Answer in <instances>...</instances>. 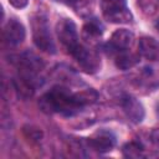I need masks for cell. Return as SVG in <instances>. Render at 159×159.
I'll list each match as a JSON object with an SVG mask.
<instances>
[{
  "label": "cell",
  "mask_w": 159,
  "mask_h": 159,
  "mask_svg": "<svg viewBox=\"0 0 159 159\" xmlns=\"http://www.w3.org/2000/svg\"><path fill=\"white\" fill-rule=\"evenodd\" d=\"M150 140L153 144H155L157 147H159V127L154 128L150 132Z\"/></svg>",
  "instance_id": "ffe728a7"
},
{
  "label": "cell",
  "mask_w": 159,
  "mask_h": 159,
  "mask_svg": "<svg viewBox=\"0 0 159 159\" xmlns=\"http://www.w3.org/2000/svg\"><path fill=\"white\" fill-rule=\"evenodd\" d=\"M39 107L43 113H61L63 116H72L80 109L72 99V92L60 86L42 94L39 99Z\"/></svg>",
  "instance_id": "6da1fadb"
},
{
  "label": "cell",
  "mask_w": 159,
  "mask_h": 159,
  "mask_svg": "<svg viewBox=\"0 0 159 159\" xmlns=\"http://www.w3.org/2000/svg\"><path fill=\"white\" fill-rule=\"evenodd\" d=\"M7 1L15 9H24L29 4V0H7Z\"/></svg>",
  "instance_id": "d6986e66"
},
{
  "label": "cell",
  "mask_w": 159,
  "mask_h": 159,
  "mask_svg": "<svg viewBox=\"0 0 159 159\" xmlns=\"http://www.w3.org/2000/svg\"><path fill=\"white\" fill-rule=\"evenodd\" d=\"M133 41L134 35L132 31H129L128 29H118L112 34L109 39V46L119 51H125L132 46Z\"/></svg>",
  "instance_id": "7c38bea8"
},
{
  "label": "cell",
  "mask_w": 159,
  "mask_h": 159,
  "mask_svg": "<svg viewBox=\"0 0 159 159\" xmlns=\"http://www.w3.org/2000/svg\"><path fill=\"white\" fill-rule=\"evenodd\" d=\"M142 82L149 87L159 86V65L145 66L142 71Z\"/></svg>",
  "instance_id": "2e32d148"
},
{
  "label": "cell",
  "mask_w": 159,
  "mask_h": 159,
  "mask_svg": "<svg viewBox=\"0 0 159 159\" xmlns=\"http://www.w3.org/2000/svg\"><path fill=\"white\" fill-rule=\"evenodd\" d=\"M22 133H24L25 138L31 140V142H40L43 137L42 130L39 127H35V125H31V124L24 125L22 127Z\"/></svg>",
  "instance_id": "ac0fdd59"
},
{
  "label": "cell",
  "mask_w": 159,
  "mask_h": 159,
  "mask_svg": "<svg viewBox=\"0 0 159 159\" xmlns=\"http://www.w3.org/2000/svg\"><path fill=\"white\" fill-rule=\"evenodd\" d=\"M31 27H32V40L34 43L36 45L37 48H40L43 52L47 53H55L56 52V46L52 40L51 32H50V26L45 16H35L31 21Z\"/></svg>",
  "instance_id": "7a4b0ae2"
},
{
  "label": "cell",
  "mask_w": 159,
  "mask_h": 159,
  "mask_svg": "<svg viewBox=\"0 0 159 159\" xmlns=\"http://www.w3.org/2000/svg\"><path fill=\"white\" fill-rule=\"evenodd\" d=\"M120 106H122L125 116L133 123H140L144 119V116H145L144 107L137 98L125 94L120 98Z\"/></svg>",
  "instance_id": "9c48e42d"
},
{
  "label": "cell",
  "mask_w": 159,
  "mask_h": 159,
  "mask_svg": "<svg viewBox=\"0 0 159 159\" xmlns=\"http://www.w3.org/2000/svg\"><path fill=\"white\" fill-rule=\"evenodd\" d=\"M14 88L17 92V94L22 98H29L32 97L34 92H35V86H34V81L32 78L25 77V76H20L17 78H15L12 81Z\"/></svg>",
  "instance_id": "5bb4252c"
},
{
  "label": "cell",
  "mask_w": 159,
  "mask_h": 159,
  "mask_svg": "<svg viewBox=\"0 0 159 159\" xmlns=\"http://www.w3.org/2000/svg\"><path fill=\"white\" fill-rule=\"evenodd\" d=\"M122 153L125 158L138 159L143 157L144 149H143V145L138 142H128L122 147Z\"/></svg>",
  "instance_id": "e0dca14e"
},
{
  "label": "cell",
  "mask_w": 159,
  "mask_h": 159,
  "mask_svg": "<svg viewBox=\"0 0 159 159\" xmlns=\"http://www.w3.org/2000/svg\"><path fill=\"white\" fill-rule=\"evenodd\" d=\"M56 35L61 45L71 52L73 48H76L80 42H78V32H77V26L71 19H61L56 24Z\"/></svg>",
  "instance_id": "5b68a950"
},
{
  "label": "cell",
  "mask_w": 159,
  "mask_h": 159,
  "mask_svg": "<svg viewBox=\"0 0 159 159\" xmlns=\"http://www.w3.org/2000/svg\"><path fill=\"white\" fill-rule=\"evenodd\" d=\"M72 99H73L75 104L78 108H82L84 106L93 104L94 102H97V99H98V92L96 89H93V88L81 89L78 92L72 93Z\"/></svg>",
  "instance_id": "4fadbf2b"
},
{
  "label": "cell",
  "mask_w": 159,
  "mask_h": 159,
  "mask_svg": "<svg viewBox=\"0 0 159 159\" xmlns=\"http://www.w3.org/2000/svg\"><path fill=\"white\" fill-rule=\"evenodd\" d=\"M158 114H159V106H158Z\"/></svg>",
  "instance_id": "44dd1931"
},
{
  "label": "cell",
  "mask_w": 159,
  "mask_h": 159,
  "mask_svg": "<svg viewBox=\"0 0 159 159\" xmlns=\"http://www.w3.org/2000/svg\"><path fill=\"white\" fill-rule=\"evenodd\" d=\"M101 10L103 17L112 24H128L133 20L125 0H101Z\"/></svg>",
  "instance_id": "3957f363"
},
{
  "label": "cell",
  "mask_w": 159,
  "mask_h": 159,
  "mask_svg": "<svg viewBox=\"0 0 159 159\" xmlns=\"http://www.w3.org/2000/svg\"><path fill=\"white\" fill-rule=\"evenodd\" d=\"M70 55L77 61L80 68L88 75H93L101 70V57L97 55V52L87 48L81 43L73 48Z\"/></svg>",
  "instance_id": "277c9868"
},
{
  "label": "cell",
  "mask_w": 159,
  "mask_h": 159,
  "mask_svg": "<svg viewBox=\"0 0 159 159\" xmlns=\"http://www.w3.org/2000/svg\"><path fill=\"white\" fill-rule=\"evenodd\" d=\"M87 144L98 153H107L114 148L116 137L109 130H98L87 139Z\"/></svg>",
  "instance_id": "52a82bcc"
},
{
  "label": "cell",
  "mask_w": 159,
  "mask_h": 159,
  "mask_svg": "<svg viewBox=\"0 0 159 159\" xmlns=\"http://www.w3.org/2000/svg\"><path fill=\"white\" fill-rule=\"evenodd\" d=\"M2 36L4 40L11 45V46H17L24 42L26 37V30L25 26L16 19H10L5 25L2 30Z\"/></svg>",
  "instance_id": "ba28073f"
},
{
  "label": "cell",
  "mask_w": 159,
  "mask_h": 159,
  "mask_svg": "<svg viewBox=\"0 0 159 159\" xmlns=\"http://www.w3.org/2000/svg\"><path fill=\"white\" fill-rule=\"evenodd\" d=\"M139 55L148 61L159 62V41L152 36H143L138 42Z\"/></svg>",
  "instance_id": "30bf717a"
},
{
  "label": "cell",
  "mask_w": 159,
  "mask_h": 159,
  "mask_svg": "<svg viewBox=\"0 0 159 159\" xmlns=\"http://www.w3.org/2000/svg\"><path fill=\"white\" fill-rule=\"evenodd\" d=\"M102 35H103V26L97 19H91L82 26L81 36L86 43L89 45L98 43Z\"/></svg>",
  "instance_id": "8fae6325"
},
{
  "label": "cell",
  "mask_w": 159,
  "mask_h": 159,
  "mask_svg": "<svg viewBox=\"0 0 159 159\" xmlns=\"http://www.w3.org/2000/svg\"><path fill=\"white\" fill-rule=\"evenodd\" d=\"M14 58L15 60H12V62L19 67V70H21L22 76L25 77L32 78L39 71L43 68V62L41 61V58H39L34 53L25 52V53L14 56Z\"/></svg>",
  "instance_id": "8992f818"
},
{
  "label": "cell",
  "mask_w": 159,
  "mask_h": 159,
  "mask_svg": "<svg viewBox=\"0 0 159 159\" xmlns=\"http://www.w3.org/2000/svg\"><path fill=\"white\" fill-rule=\"evenodd\" d=\"M139 56L140 55L132 53V52H122V53L117 55V57L114 60V63H116L117 68L127 71V70H130L135 65L139 63Z\"/></svg>",
  "instance_id": "9a60e30c"
}]
</instances>
